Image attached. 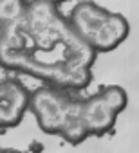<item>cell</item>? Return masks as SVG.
<instances>
[{
	"instance_id": "52a82bcc",
	"label": "cell",
	"mask_w": 139,
	"mask_h": 153,
	"mask_svg": "<svg viewBox=\"0 0 139 153\" xmlns=\"http://www.w3.org/2000/svg\"><path fill=\"white\" fill-rule=\"evenodd\" d=\"M45 2H49V4H52V6H60V4L69 2V0H45Z\"/></svg>"
},
{
	"instance_id": "8992f818",
	"label": "cell",
	"mask_w": 139,
	"mask_h": 153,
	"mask_svg": "<svg viewBox=\"0 0 139 153\" xmlns=\"http://www.w3.org/2000/svg\"><path fill=\"white\" fill-rule=\"evenodd\" d=\"M29 7L27 0H0V24L20 18Z\"/></svg>"
},
{
	"instance_id": "3957f363",
	"label": "cell",
	"mask_w": 139,
	"mask_h": 153,
	"mask_svg": "<svg viewBox=\"0 0 139 153\" xmlns=\"http://www.w3.org/2000/svg\"><path fill=\"white\" fill-rule=\"evenodd\" d=\"M67 18L80 38L98 54L117 49L130 34V24L123 15L112 13L92 0L78 2Z\"/></svg>"
},
{
	"instance_id": "ba28073f",
	"label": "cell",
	"mask_w": 139,
	"mask_h": 153,
	"mask_svg": "<svg viewBox=\"0 0 139 153\" xmlns=\"http://www.w3.org/2000/svg\"><path fill=\"white\" fill-rule=\"evenodd\" d=\"M2 153H20V151H16V149H2Z\"/></svg>"
},
{
	"instance_id": "5b68a950",
	"label": "cell",
	"mask_w": 139,
	"mask_h": 153,
	"mask_svg": "<svg viewBox=\"0 0 139 153\" xmlns=\"http://www.w3.org/2000/svg\"><path fill=\"white\" fill-rule=\"evenodd\" d=\"M29 88L16 78H4L0 85V124L2 128H15L22 123L27 110H31Z\"/></svg>"
},
{
	"instance_id": "7a4b0ae2",
	"label": "cell",
	"mask_w": 139,
	"mask_h": 153,
	"mask_svg": "<svg viewBox=\"0 0 139 153\" xmlns=\"http://www.w3.org/2000/svg\"><path fill=\"white\" fill-rule=\"evenodd\" d=\"M83 99L54 85H43L33 90L31 112L42 131L60 135L71 144H80L89 137L83 124Z\"/></svg>"
},
{
	"instance_id": "277c9868",
	"label": "cell",
	"mask_w": 139,
	"mask_h": 153,
	"mask_svg": "<svg viewBox=\"0 0 139 153\" xmlns=\"http://www.w3.org/2000/svg\"><path fill=\"white\" fill-rule=\"evenodd\" d=\"M128 94L119 85H107L83 99V124L89 135L101 137L114 130L117 115L126 108Z\"/></svg>"
},
{
	"instance_id": "6da1fadb",
	"label": "cell",
	"mask_w": 139,
	"mask_h": 153,
	"mask_svg": "<svg viewBox=\"0 0 139 153\" xmlns=\"http://www.w3.org/2000/svg\"><path fill=\"white\" fill-rule=\"evenodd\" d=\"M2 67L67 90H83L92 79L98 52L74 31L58 6L31 0L27 11L2 24Z\"/></svg>"
}]
</instances>
